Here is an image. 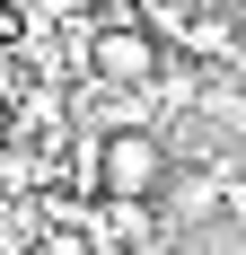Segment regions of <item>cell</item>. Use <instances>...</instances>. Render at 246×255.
Segmentation results:
<instances>
[{
  "label": "cell",
  "instance_id": "5",
  "mask_svg": "<svg viewBox=\"0 0 246 255\" xmlns=\"http://www.w3.org/2000/svg\"><path fill=\"white\" fill-rule=\"evenodd\" d=\"M44 255H97V247H88L79 229H53V238H44Z\"/></svg>",
  "mask_w": 246,
  "mask_h": 255
},
{
  "label": "cell",
  "instance_id": "4",
  "mask_svg": "<svg viewBox=\"0 0 246 255\" xmlns=\"http://www.w3.org/2000/svg\"><path fill=\"white\" fill-rule=\"evenodd\" d=\"M220 220H238V238H246V176L220 185Z\"/></svg>",
  "mask_w": 246,
  "mask_h": 255
},
{
  "label": "cell",
  "instance_id": "2",
  "mask_svg": "<svg viewBox=\"0 0 246 255\" xmlns=\"http://www.w3.org/2000/svg\"><path fill=\"white\" fill-rule=\"evenodd\" d=\"M167 185V141L158 132H106L97 141V194L106 203H149Z\"/></svg>",
  "mask_w": 246,
  "mask_h": 255
},
{
  "label": "cell",
  "instance_id": "3",
  "mask_svg": "<svg viewBox=\"0 0 246 255\" xmlns=\"http://www.w3.org/2000/svg\"><path fill=\"white\" fill-rule=\"evenodd\" d=\"M220 185H229V167H202V176H176V220H211V211H220Z\"/></svg>",
  "mask_w": 246,
  "mask_h": 255
},
{
  "label": "cell",
  "instance_id": "6",
  "mask_svg": "<svg viewBox=\"0 0 246 255\" xmlns=\"http://www.w3.org/2000/svg\"><path fill=\"white\" fill-rule=\"evenodd\" d=\"M158 255H167V247H158Z\"/></svg>",
  "mask_w": 246,
  "mask_h": 255
},
{
  "label": "cell",
  "instance_id": "1",
  "mask_svg": "<svg viewBox=\"0 0 246 255\" xmlns=\"http://www.w3.org/2000/svg\"><path fill=\"white\" fill-rule=\"evenodd\" d=\"M158 71H167V53L141 18H106L88 35V79L97 88H158Z\"/></svg>",
  "mask_w": 246,
  "mask_h": 255
}]
</instances>
